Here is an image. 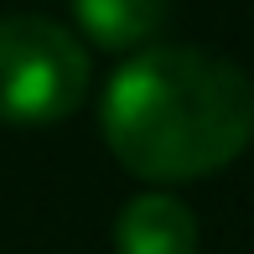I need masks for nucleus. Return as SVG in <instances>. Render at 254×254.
I'll use <instances>...</instances> for the list:
<instances>
[{"label":"nucleus","instance_id":"f257e3e1","mask_svg":"<svg viewBox=\"0 0 254 254\" xmlns=\"http://www.w3.org/2000/svg\"><path fill=\"white\" fill-rule=\"evenodd\" d=\"M99 125L114 161L145 182L223 171L254 140V83L202 47H145L109 78Z\"/></svg>","mask_w":254,"mask_h":254},{"label":"nucleus","instance_id":"f03ea898","mask_svg":"<svg viewBox=\"0 0 254 254\" xmlns=\"http://www.w3.org/2000/svg\"><path fill=\"white\" fill-rule=\"evenodd\" d=\"M88 94V52L47 16H0V125H57Z\"/></svg>","mask_w":254,"mask_h":254},{"label":"nucleus","instance_id":"7ed1b4c3","mask_svg":"<svg viewBox=\"0 0 254 254\" xmlns=\"http://www.w3.org/2000/svg\"><path fill=\"white\" fill-rule=\"evenodd\" d=\"M114 249L120 254H197V218L187 202L166 197V192H145V197L125 202L120 223H114Z\"/></svg>","mask_w":254,"mask_h":254},{"label":"nucleus","instance_id":"20e7f679","mask_svg":"<svg viewBox=\"0 0 254 254\" xmlns=\"http://www.w3.org/2000/svg\"><path fill=\"white\" fill-rule=\"evenodd\" d=\"M73 16L88 42L125 52V47H140V42H151L161 31L166 0H73Z\"/></svg>","mask_w":254,"mask_h":254}]
</instances>
